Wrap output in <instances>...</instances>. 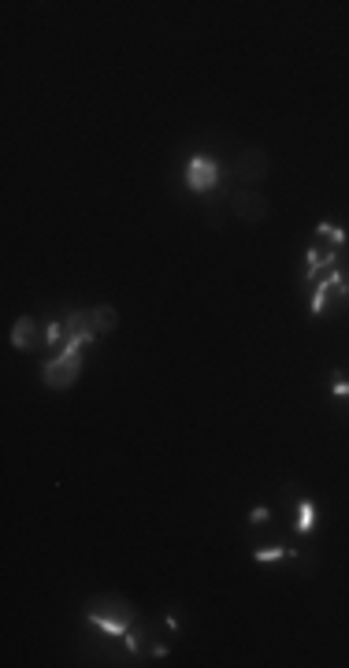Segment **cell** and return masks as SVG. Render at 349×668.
<instances>
[{
	"label": "cell",
	"mask_w": 349,
	"mask_h": 668,
	"mask_svg": "<svg viewBox=\"0 0 349 668\" xmlns=\"http://www.w3.org/2000/svg\"><path fill=\"white\" fill-rule=\"evenodd\" d=\"M312 527H316V505L308 497H301L298 501V535H308Z\"/></svg>",
	"instance_id": "8fae6325"
},
{
	"label": "cell",
	"mask_w": 349,
	"mask_h": 668,
	"mask_svg": "<svg viewBox=\"0 0 349 668\" xmlns=\"http://www.w3.org/2000/svg\"><path fill=\"white\" fill-rule=\"evenodd\" d=\"M11 345L15 349H34L38 345V327H34V320L30 315H23V320H15V327H11Z\"/></svg>",
	"instance_id": "52a82bcc"
},
{
	"label": "cell",
	"mask_w": 349,
	"mask_h": 668,
	"mask_svg": "<svg viewBox=\"0 0 349 668\" xmlns=\"http://www.w3.org/2000/svg\"><path fill=\"white\" fill-rule=\"evenodd\" d=\"M316 241H327L330 249H342L345 246V231L342 227H330V223H320V227H316Z\"/></svg>",
	"instance_id": "7c38bea8"
},
{
	"label": "cell",
	"mask_w": 349,
	"mask_h": 668,
	"mask_svg": "<svg viewBox=\"0 0 349 668\" xmlns=\"http://www.w3.org/2000/svg\"><path fill=\"white\" fill-rule=\"evenodd\" d=\"M330 293H338L342 301H349V278L338 271V268H330L323 278H320V286H316V293H312V315H323L327 312V301H330Z\"/></svg>",
	"instance_id": "277c9868"
},
{
	"label": "cell",
	"mask_w": 349,
	"mask_h": 668,
	"mask_svg": "<svg viewBox=\"0 0 349 668\" xmlns=\"http://www.w3.org/2000/svg\"><path fill=\"white\" fill-rule=\"evenodd\" d=\"M268 520H271V512H268L264 505H256V509L249 512V524H268Z\"/></svg>",
	"instance_id": "9a60e30c"
},
{
	"label": "cell",
	"mask_w": 349,
	"mask_h": 668,
	"mask_svg": "<svg viewBox=\"0 0 349 668\" xmlns=\"http://www.w3.org/2000/svg\"><path fill=\"white\" fill-rule=\"evenodd\" d=\"M338 253H342V249H320V246H312V249H308V271H305V283H316L320 271L327 275L330 268H335Z\"/></svg>",
	"instance_id": "8992f818"
},
{
	"label": "cell",
	"mask_w": 349,
	"mask_h": 668,
	"mask_svg": "<svg viewBox=\"0 0 349 668\" xmlns=\"http://www.w3.org/2000/svg\"><path fill=\"white\" fill-rule=\"evenodd\" d=\"M216 186H219V163L212 156H205V153L193 156L186 163V190L197 193V197H208Z\"/></svg>",
	"instance_id": "3957f363"
},
{
	"label": "cell",
	"mask_w": 349,
	"mask_h": 668,
	"mask_svg": "<svg viewBox=\"0 0 349 668\" xmlns=\"http://www.w3.org/2000/svg\"><path fill=\"white\" fill-rule=\"evenodd\" d=\"M268 175V156H264V148H246L242 156H234V163L227 167V178L234 186H253V182H261Z\"/></svg>",
	"instance_id": "7a4b0ae2"
},
{
	"label": "cell",
	"mask_w": 349,
	"mask_h": 668,
	"mask_svg": "<svg viewBox=\"0 0 349 668\" xmlns=\"http://www.w3.org/2000/svg\"><path fill=\"white\" fill-rule=\"evenodd\" d=\"M231 208H234V216L242 219V223H261L268 216V201L256 190H238L231 197Z\"/></svg>",
	"instance_id": "5b68a950"
},
{
	"label": "cell",
	"mask_w": 349,
	"mask_h": 668,
	"mask_svg": "<svg viewBox=\"0 0 349 668\" xmlns=\"http://www.w3.org/2000/svg\"><path fill=\"white\" fill-rule=\"evenodd\" d=\"M97 338H101L97 330L71 334V338L64 342V349H60V357H56V360H49L45 371H41L45 386H52V390H67V386H75V379L82 375V349H86V345H93Z\"/></svg>",
	"instance_id": "6da1fadb"
},
{
	"label": "cell",
	"mask_w": 349,
	"mask_h": 668,
	"mask_svg": "<svg viewBox=\"0 0 349 668\" xmlns=\"http://www.w3.org/2000/svg\"><path fill=\"white\" fill-rule=\"evenodd\" d=\"M93 312V327H97V334H112L116 327H119V312L112 308V305H97V308H89Z\"/></svg>",
	"instance_id": "ba28073f"
},
{
	"label": "cell",
	"mask_w": 349,
	"mask_h": 668,
	"mask_svg": "<svg viewBox=\"0 0 349 668\" xmlns=\"http://www.w3.org/2000/svg\"><path fill=\"white\" fill-rule=\"evenodd\" d=\"M45 342H49V345H64V342H67L64 323H49V327H45Z\"/></svg>",
	"instance_id": "4fadbf2b"
},
{
	"label": "cell",
	"mask_w": 349,
	"mask_h": 668,
	"mask_svg": "<svg viewBox=\"0 0 349 668\" xmlns=\"http://www.w3.org/2000/svg\"><path fill=\"white\" fill-rule=\"evenodd\" d=\"M64 330H67V338H71V334H86V330H97L93 327V312H71L67 315V320H64Z\"/></svg>",
	"instance_id": "9c48e42d"
},
{
	"label": "cell",
	"mask_w": 349,
	"mask_h": 668,
	"mask_svg": "<svg viewBox=\"0 0 349 668\" xmlns=\"http://www.w3.org/2000/svg\"><path fill=\"white\" fill-rule=\"evenodd\" d=\"M330 398L345 401V398H349V383H345V379H335V386H330Z\"/></svg>",
	"instance_id": "5bb4252c"
},
{
	"label": "cell",
	"mask_w": 349,
	"mask_h": 668,
	"mask_svg": "<svg viewBox=\"0 0 349 668\" xmlns=\"http://www.w3.org/2000/svg\"><path fill=\"white\" fill-rule=\"evenodd\" d=\"M293 557H298V553L286 550V546H268V550H256L253 561L256 565H271V561H293Z\"/></svg>",
	"instance_id": "30bf717a"
}]
</instances>
